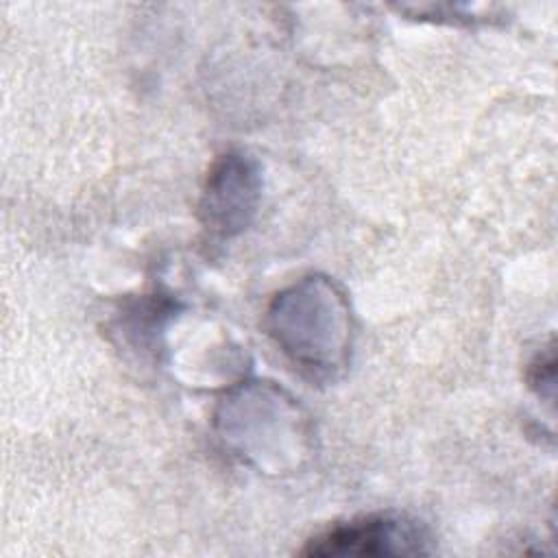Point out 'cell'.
<instances>
[{"instance_id":"cell-2","label":"cell","mask_w":558,"mask_h":558,"mask_svg":"<svg viewBox=\"0 0 558 558\" xmlns=\"http://www.w3.org/2000/svg\"><path fill=\"white\" fill-rule=\"evenodd\" d=\"M259 194V174L244 155H225L207 179L201 214L207 229L231 235L246 227L255 211Z\"/></svg>"},{"instance_id":"cell-1","label":"cell","mask_w":558,"mask_h":558,"mask_svg":"<svg viewBox=\"0 0 558 558\" xmlns=\"http://www.w3.org/2000/svg\"><path fill=\"white\" fill-rule=\"evenodd\" d=\"M429 538L416 521L397 514H371L333 525L301 549L303 556H412L427 554Z\"/></svg>"}]
</instances>
